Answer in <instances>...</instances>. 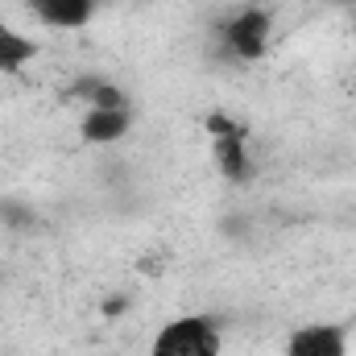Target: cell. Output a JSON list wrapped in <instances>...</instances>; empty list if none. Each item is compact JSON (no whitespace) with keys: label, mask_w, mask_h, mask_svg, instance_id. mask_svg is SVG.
I'll use <instances>...</instances> for the list:
<instances>
[{"label":"cell","mask_w":356,"mask_h":356,"mask_svg":"<svg viewBox=\"0 0 356 356\" xmlns=\"http://www.w3.org/2000/svg\"><path fill=\"white\" fill-rule=\"evenodd\" d=\"M149 356H220V332L199 315H182L154 336Z\"/></svg>","instance_id":"obj_1"},{"label":"cell","mask_w":356,"mask_h":356,"mask_svg":"<svg viewBox=\"0 0 356 356\" xmlns=\"http://www.w3.org/2000/svg\"><path fill=\"white\" fill-rule=\"evenodd\" d=\"M269 29H273V21H269L266 8H245V13H236V17L224 25V46H228V54L253 63V58L266 54Z\"/></svg>","instance_id":"obj_2"},{"label":"cell","mask_w":356,"mask_h":356,"mask_svg":"<svg viewBox=\"0 0 356 356\" xmlns=\"http://www.w3.org/2000/svg\"><path fill=\"white\" fill-rule=\"evenodd\" d=\"M207 129H211V154H216V166L224 170V178H232V182H241V178L249 175V145H245V129H236L228 116H211L207 120Z\"/></svg>","instance_id":"obj_3"},{"label":"cell","mask_w":356,"mask_h":356,"mask_svg":"<svg viewBox=\"0 0 356 356\" xmlns=\"http://www.w3.org/2000/svg\"><path fill=\"white\" fill-rule=\"evenodd\" d=\"M286 356H348V340L332 323H311V327L290 336Z\"/></svg>","instance_id":"obj_4"},{"label":"cell","mask_w":356,"mask_h":356,"mask_svg":"<svg viewBox=\"0 0 356 356\" xmlns=\"http://www.w3.org/2000/svg\"><path fill=\"white\" fill-rule=\"evenodd\" d=\"M83 141L91 145H112L129 133V108H88L83 124H79Z\"/></svg>","instance_id":"obj_5"},{"label":"cell","mask_w":356,"mask_h":356,"mask_svg":"<svg viewBox=\"0 0 356 356\" xmlns=\"http://www.w3.org/2000/svg\"><path fill=\"white\" fill-rule=\"evenodd\" d=\"M25 4L54 29H79L95 13V0H25Z\"/></svg>","instance_id":"obj_6"},{"label":"cell","mask_w":356,"mask_h":356,"mask_svg":"<svg viewBox=\"0 0 356 356\" xmlns=\"http://www.w3.org/2000/svg\"><path fill=\"white\" fill-rule=\"evenodd\" d=\"M33 58H38V46L25 33H13V29L0 25V71L4 75H21L25 63H33Z\"/></svg>","instance_id":"obj_7"}]
</instances>
